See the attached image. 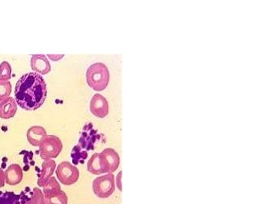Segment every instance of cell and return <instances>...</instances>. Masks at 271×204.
Instances as JSON below:
<instances>
[{
  "label": "cell",
  "instance_id": "16",
  "mask_svg": "<svg viewBox=\"0 0 271 204\" xmlns=\"http://www.w3.org/2000/svg\"><path fill=\"white\" fill-rule=\"evenodd\" d=\"M43 188H44L43 192H44L45 196H52L61 190V185L56 180V177L53 176L50 177V179H48Z\"/></svg>",
  "mask_w": 271,
  "mask_h": 204
},
{
  "label": "cell",
  "instance_id": "1",
  "mask_svg": "<svg viewBox=\"0 0 271 204\" xmlns=\"http://www.w3.org/2000/svg\"><path fill=\"white\" fill-rule=\"evenodd\" d=\"M16 101L27 111L39 109L47 97L45 78L37 72H28L20 77L15 88Z\"/></svg>",
  "mask_w": 271,
  "mask_h": 204
},
{
  "label": "cell",
  "instance_id": "22",
  "mask_svg": "<svg viewBox=\"0 0 271 204\" xmlns=\"http://www.w3.org/2000/svg\"><path fill=\"white\" fill-rule=\"evenodd\" d=\"M5 183H6V174L2 170V168H0V187H4Z\"/></svg>",
  "mask_w": 271,
  "mask_h": 204
},
{
  "label": "cell",
  "instance_id": "19",
  "mask_svg": "<svg viewBox=\"0 0 271 204\" xmlns=\"http://www.w3.org/2000/svg\"><path fill=\"white\" fill-rule=\"evenodd\" d=\"M12 89V83L10 81L0 80V101L10 97Z\"/></svg>",
  "mask_w": 271,
  "mask_h": 204
},
{
  "label": "cell",
  "instance_id": "10",
  "mask_svg": "<svg viewBox=\"0 0 271 204\" xmlns=\"http://www.w3.org/2000/svg\"><path fill=\"white\" fill-rule=\"evenodd\" d=\"M27 137L29 143L34 146H39L47 137V132L42 126H32L27 133Z\"/></svg>",
  "mask_w": 271,
  "mask_h": 204
},
{
  "label": "cell",
  "instance_id": "20",
  "mask_svg": "<svg viewBox=\"0 0 271 204\" xmlns=\"http://www.w3.org/2000/svg\"><path fill=\"white\" fill-rule=\"evenodd\" d=\"M28 204H46L44 192L39 187L34 188Z\"/></svg>",
  "mask_w": 271,
  "mask_h": 204
},
{
  "label": "cell",
  "instance_id": "12",
  "mask_svg": "<svg viewBox=\"0 0 271 204\" xmlns=\"http://www.w3.org/2000/svg\"><path fill=\"white\" fill-rule=\"evenodd\" d=\"M56 168V163L54 159L45 160V162L42 164L41 171H40V174L39 175V179H38L39 186H41V187L44 186L48 179L52 176V174H54Z\"/></svg>",
  "mask_w": 271,
  "mask_h": 204
},
{
  "label": "cell",
  "instance_id": "13",
  "mask_svg": "<svg viewBox=\"0 0 271 204\" xmlns=\"http://www.w3.org/2000/svg\"><path fill=\"white\" fill-rule=\"evenodd\" d=\"M97 131L93 128L86 130L84 128V131L82 134L80 140H79V146L85 149L86 151H91L94 148V144L97 140Z\"/></svg>",
  "mask_w": 271,
  "mask_h": 204
},
{
  "label": "cell",
  "instance_id": "6",
  "mask_svg": "<svg viewBox=\"0 0 271 204\" xmlns=\"http://www.w3.org/2000/svg\"><path fill=\"white\" fill-rule=\"evenodd\" d=\"M100 161L105 174H113L118 168L120 157L112 148H105L100 153Z\"/></svg>",
  "mask_w": 271,
  "mask_h": 204
},
{
  "label": "cell",
  "instance_id": "3",
  "mask_svg": "<svg viewBox=\"0 0 271 204\" xmlns=\"http://www.w3.org/2000/svg\"><path fill=\"white\" fill-rule=\"evenodd\" d=\"M63 149L61 139L56 135H47L45 141L39 146V153L42 159L50 160L58 157Z\"/></svg>",
  "mask_w": 271,
  "mask_h": 204
},
{
  "label": "cell",
  "instance_id": "21",
  "mask_svg": "<svg viewBox=\"0 0 271 204\" xmlns=\"http://www.w3.org/2000/svg\"><path fill=\"white\" fill-rule=\"evenodd\" d=\"M12 66L8 61L0 64V80L8 81L12 77Z\"/></svg>",
  "mask_w": 271,
  "mask_h": 204
},
{
  "label": "cell",
  "instance_id": "7",
  "mask_svg": "<svg viewBox=\"0 0 271 204\" xmlns=\"http://www.w3.org/2000/svg\"><path fill=\"white\" fill-rule=\"evenodd\" d=\"M89 109L92 114L99 119H104L109 113V104L107 99L102 94H95L92 97L89 104Z\"/></svg>",
  "mask_w": 271,
  "mask_h": 204
},
{
  "label": "cell",
  "instance_id": "15",
  "mask_svg": "<svg viewBox=\"0 0 271 204\" xmlns=\"http://www.w3.org/2000/svg\"><path fill=\"white\" fill-rule=\"evenodd\" d=\"M87 168H88V171L93 174L99 175V174H105L100 163V153H94L92 155L89 162L87 163Z\"/></svg>",
  "mask_w": 271,
  "mask_h": 204
},
{
  "label": "cell",
  "instance_id": "4",
  "mask_svg": "<svg viewBox=\"0 0 271 204\" xmlns=\"http://www.w3.org/2000/svg\"><path fill=\"white\" fill-rule=\"evenodd\" d=\"M115 176L113 174H106L97 177L93 181V190L95 196L100 198H107L115 190Z\"/></svg>",
  "mask_w": 271,
  "mask_h": 204
},
{
  "label": "cell",
  "instance_id": "18",
  "mask_svg": "<svg viewBox=\"0 0 271 204\" xmlns=\"http://www.w3.org/2000/svg\"><path fill=\"white\" fill-rule=\"evenodd\" d=\"M45 203L46 204H67L68 197L65 191L61 190L52 196H45Z\"/></svg>",
  "mask_w": 271,
  "mask_h": 204
},
{
  "label": "cell",
  "instance_id": "9",
  "mask_svg": "<svg viewBox=\"0 0 271 204\" xmlns=\"http://www.w3.org/2000/svg\"><path fill=\"white\" fill-rule=\"evenodd\" d=\"M6 174V182L10 185H17L22 182L23 179V171L22 167L13 163L10 165L5 172Z\"/></svg>",
  "mask_w": 271,
  "mask_h": 204
},
{
  "label": "cell",
  "instance_id": "2",
  "mask_svg": "<svg viewBox=\"0 0 271 204\" xmlns=\"http://www.w3.org/2000/svg\"><path fill=\"white\" fill-rule=\"evenodd\" d=\"M86 79L90 88L95 91H102L107 87L110 81L107 66L101 62L92 64L86 72Z\"/></svg>",
  "mask_w": 271,
  "mask_h": 204
},
{
  "label": "cell",
  "instance_id": "8",
  "mask_svg": "<svg viewBox=\"0 0 271 204\" xmlns=\"http://www.w3.org/2000/svg\"><path fill=\"white\" fill-rule=\"evenodd\" d=\"M31 66L34 72L45 75L51 71V66L46 55H34L31 58Z\"/></svg>",
  "mask_w": 271,
  "mask_h": 204
},
{
  "label": "cell",
  "instance_id": "11",
  "mask_svg": "<svg viewBox=\"0 0 271 204\" xmlns=\"http://www.w3.org/2000/svg\"><path fill=\"white\" fill-rule=\"evenodd\" d=\"M17 112L16 99L9 97L3 101H0V118L4 119H12Z\"/></svg>",
  "mask_w": 271,
  "mask_h": 204
},
{
  "label": "cell",
  "instance_id": "5",
  "mask_svg": "<svg viewBox=\"0 0 271 204\" xmlns=\"http://www.w3.org/2000/svg\"><path fill=\"white\" fill-rule=\"evenodd\" d=\"M56 177L61 184L72 185L79 179V170L69 162H61L56 168Z\"/></svg>",
  "mask_w": 271,
  "mask_h": 204
},
{
  "label": "cell",
  "instance_id": "14",
  "mask_svg": "<svg viewBox=\"0 0 271 204\" xmlns=\"http://www.w3.org/2000/svg\"><path fill=\"white\" fill-rule=\"evenodd\" d=\"M30 197L24 193L16 195L13 192L0 191V204H28Z\"/></svg>",
  "mask_w": 271,
  "mask_h": 204
},
{
  "label": "cell",
  "instance_id": "17",
  "mask_svg": "<svg viewBox=\"0 0 271 204\" xmlns=\"http://www.w3.org/2000/svg\"><path fill=\"white\" fill-rule=\"evenodd\" d=\"M71 156H72V163H74L75 165H77L79 163H84V161L88 157V152L78 145L73 147Z\"/></svg>",
  "mask_w": 271,
  "mask_h": 204
}]
</instances>
